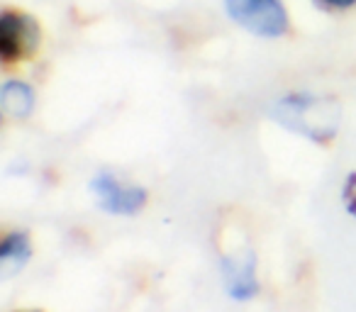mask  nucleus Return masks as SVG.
<instances>
[{"label": "nucleus", "mask_w": 356, "mask_h": 312, "mask_svg": "<svg viewBox=\"0 0 356 312\" xmlns=\"http://www.w3.org/2000/svg\"><path fill=\"white\" fill-rule=\"evenodd\" d=\"M225 10L234 25L261 40H278L291 30V17L281 0H225Z\"/></svg>", "instance_id": "nucleus-2"}, {"label": "nucleus", "mask_w": 356, "mask_h": 312, "mask_svg": "<svg viewBox=\"0 0 356 312\" xmlns=\"http://www.w3.org/2000/svg\"><path fill=\"white\" fill-rule=\"evenodd\" d=\"M315 6L322 10H349L356 6V0H315Z\"/></svg>", "instance_id": "nucleus-9"}, {"label": "nucleus", "mask_w": 356, "mask_h": 312, "mask_svg": "<svg viewBox=\"0 0 356 312\" xmlns=\"http://www.w3.org/2000/svg\"><path fill=\"white\" fill-rule=\"evenodd\" d=\"M32 256V244L27 232H8L0 244V268L6 276H15L27 266Z\"/></svg>", "instance_id": "nucleus-7"}, {"label": "nucleus", "mask_w": 356, "mask_h": 312, "mask_svg": "<svg viewBox=\"0 0 356 312\" xmlns=\"http://www.w3.org/2000/svg\"><path fill=\"white\" fill-rule=\"evenodd\" d=\"M40 44V27L25 13L6 10L0 15V59L17 64L27 59Z\"/></svg>", "instance_id": "nucleus-4"}, {"label": "nucleus", "mask_w": 356, "mask_h": 312, "mask_svg": "<svg viewBox=\"0 0 356 312\" xmlns=\"http://www.w3.org/2000/svg\"><path fill=\"white\" fill-rule=\"evenodd\" d=\"M0 108L15 120H25L35 110V90L25 81H6L0 88Z\"/></svg>", "instance_id": "nucleus-6"}, {"label": "nucleus", "mask_w": 356, "mask_h": 312, "mask_svg": "<svg viewBox=\"0 0 356 312\" xmlns=\"http://www.w3.org/2000/svg\"><path fill=\"white\" fill-rule=\"evenodd\" d=\"M90 190H93L100 210L108 215H118V217H132V215L142 213L149 200V193L142 186L120 183L115 176L105 174V171L93 176Z\"/></svg>", "instance_id": "nucleus-3"}, {"label": "nucleus", "mask_w": 356, "mask_h": 312, "mask_svg": "<svg viewBox=\"0 0 356 312\" xmlns=\"http://www.w3.org/2000/svg\"><path fill=\"white\" fill-rule=\"evenodd\" d=\"M341 203H344V210L356 220V171L346 176L344 188H341Z\"/></svg>", "instance_id": "nucleus-8"}, {"label": "nucleus", "mask_w": 356, "mask_h": 312, "mask_svg": "<svg viewBox=\"0 0 356 312\" xmlns=\"http://www.w3.org/2000/svg\"><path fill=\"white\" fill-rule=\"evenodd\" d=\"M222 278L229 297L237 302H247L257 297L259 278H257V256L247 252L244 256H222Z\"/></svg>", "instance_id": "nucleus-5"}, {"label": "nucleus", "mask_w": 356, "mask_h": 312, "mask_svg": "<svg viewBox=\"0 0 356 312\" xmlns=\"http://www.w3.org/2000/svg\"><path fill=\"white\" fill-rule=\"evenodd\" d=\"M271 115L278 124L312 142H330L339 129V105L330 98H315L310 93L286 95L273 105Z\"/></svg>", "instance_id": "nucleus-1"}]
</instances>
